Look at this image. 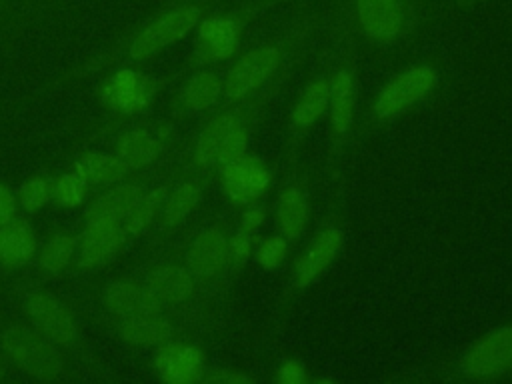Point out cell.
I'll return each mask as SVG.
<instances>
[{
  "mask_svg": "<svg viewBox=\"0 0 512 384\" xmlns=\"http://www.w3.org/2000/svg\"><path fill=\"white\" fill-rule=\"evenodd\" d=\"M314 14H308L304 18H298L290 28L284 30L278 38L266 40L248 52H244L226 72L222 84H224V98L226 102L234 104L240 102L254 92H258L262 86H266L276 72L280 70V64L284 62V56L290 48L302 42V38L314 28Z\"/></svg>",
  "mask_w": 512,
  "mask_h": 384,
  "instance_id": "1",
  "label": "cell"
},
{
  "mask_svg": "<svg viewBox=\"0 0 512 384\" xmlns=\"http://www.w3.org/2000/svg\"><path fill=\"white\" fill-rule=\"evenodd\" d=\"M284 0H244L242 6L230 12L206 14L196 26L194 58L200 64L228 60L236 54L246 22Z\"/></svg>",
  "mask_w": 512,
  "mask_h": 384,
  "instance_id": "2",
  "label": "cell"
},
{
  "mask_svg": "<svg viewBox=\"0 0 512 384\" xmlns=\"http://www.w3.org/2000/svg\"><path fill=\"white\" fill-rule=\"evenodd\" d=\"M214 0H176L158 16L148 20L130 42V56L144 60L162 48L182 40L208 14Z\"/></svg>",
  "mask_w": 512,
  "mask_h": 384,
  "instance_id": "3",
  "label": "cell"
},
{
  "mask_svg": "<svg viewBox=\"0 0 512 384\" xmlns=\"http://www.w3.org/2000/svg\"><path fill=\"white\" fill-rule=\"evenodd\" d=\"M438 86V72L430 64H414L392 76L376 94L372 114L378 120H394L428 98Z\"/></svg>",
  "mask_w": 512,
  "mask_h": 384,
  "instance_id": "4",
  "label": "cell"
},
{
  "mask_svg": "<svg viewBox=\"0 0 512 384\" xmlns=\"http://www.w3.org/2000/svg\"><path fill=\"white\" fill-rule=\"evenodd\" d=\"M2 348L24 372L38 380H54L62 368V356L54 342L38 328L14 324L2 334Z\"/></svg>",
  "mask_w": 512,
  "mask_h": 384,
  "instance_id": "5",
  "label": "cell"
},
{
  "mask_svg": "<svg viewBox=\"0 0 512 384\" xmlns=\"http://www.w3.org/2000/svg\"><path fill=\"white\" fill-rule=\"evenodd\" d=\"M350 16L366 40L390 44L408 30L414 8L410 0H352Z\"/></svg>",
  "mask_w": 512,
  "mask_h": 384,
  "instance_id": "6",
  "label": "cell"
},
{
  "mask_svg": "<svg viewBox=\"0 0 512 384\" xmlns=\"http://www.w3.org/2000/svg\"><path fill=\"white\" fill-rule=\"evenodd\" d=\"M460 368L466 376L488 380L512 372V324L480 334L462 354Z\"/></svg>",
  "mask_w": 512,
  "mask_h": 384,
  "instance_id": "7",
  "label": "cell"
},
{
  "mask_svg": "<svg viewBox=\"0 0 512 384\" xmlns=\"http://www.w3.org/2000/svg\"><path fill=\"white\" fill-rule=\"evenodd\" d=\"M274 174L256 154H246L236 162L220 166V184L224 194L236 204H254L272 188Z\"/></svg>",
  "mask_w": 512,
  "mask_h": 384,
  "instance_id": "8",
  "label": "cell"
},
{
  "mask_svg": "<svg viewBox=\"0 0 512 384\" xmlns=\"http://www.w3.org/2000/svg\"><path fill=\"white\" fill-rule=\"evenodd\" d=\"M342 246L344 232L338 226H326L316 232L292 266V286L298 290L312 286L334 264Z\"/></svg>",
  "mask_w": 512,
  "mask_h": 384,
  "instance_id": "9",
  "label": "cell"
},
{
  "mask_svg": "<svg viewBox=\"0 0 512 384\" xmlns=\"http://www.w3.org/2000/svg\"><path fill=\"white\" fill-rule=\"evenodd\" d=\"M154 370L168 384H192L204 378L206 358L198 346L164 342L154 354Z\"/></svg>",
  "mask_w": 512,
  "mask_h": 384,
  "instance_id": "10",
  "label": "cell"
},
{
  "mask_svg": "<svg viewBox=\"0 0 512 384\" xmlns=\"http://www.w3.org/2000/svg\"><path fill=\"white\" fill-rule=\"evenodd\" d=\"M154 94V80L136 70H118L102 88L104 102L122 114H136L144 110L154 100Z\"/></svg>",
  "mask_w": 512,
  "mask_h": 384,
  "instance_id": "11",
  "label": "cell"
},
{
  "mask_svg": "<svg viewBox=\"0 0 512 384\" xmlns=\"http://www.w3.org/2000/svg\"><path fill=\"white\" fill-rule=\"evenodd\" d=\"M26 314L34 326L54 344H70L76 336V324L64 304L46 292H36L26 300Z\"/></svg>",
  "mask_w": 512,
  "mask_h": 384,
  "instance_id": "12",
  "label": "cell"
},
{
  "mask_svg": "<svg viewBox=\"0 0 512 384\" xmlns=\"http://www.w3.org/2000/svg\"><path fill=\"white\" fill-rule=\"evenodd\" d=\"M328 120L332 136L342 140L354 124L356 112V80L354 74L342 66L328 76Z\"/></svg>",
  "mask_w": 512,
  "mask_h": 384,
  "instance_id": "13",
  "label": "cell"
},
{
  "mask_svg": "<svg viewBox=\"0 0 512 384\" xmlns=\"http://www.w3.org/2000/svg\"><path fill=\"white\" fill-rule=\"evenodd\" d=\"M328 110V76L312 78L296 98L288 118L290 142L296 144Z\"/></svg>",
  "mask_w": 512,
  "mask_h": 384,
  "instance_id": "14",
  "label": "cell"
},
{
  "mask_svg": "<svg viewBox=\"0 0 512 384\" xmlns=\"http://www.w3.org/2000/svg\"><path fill=\"white\" fill-rule=\"evenodd\" d=\"M276 230L288 240L296 242L304 238L310 224V200L300 184H288L280 190L274 202Z\"/></svg>",
  "mask_w": 512,
  "mask_h": 384,
  "instance_id": "15",
  "label": "cell"
},
{
  "mask_svg": "<svg viewBox=\"0 0 512 384\" xmlns=\"http://www.w3.org/2000/svg\"><path fill=\"white\" fill-rule=\"evenodd\" d=\"M186 260H188V270L194 276L210 278L218 274L230 262L228 236L216 226L202 230L190 244Z\"/></svg>",
  "mask_w": 512,
  "mask_h": 384,
  "instance_id": "16",
  "label": "cell"
},
{
  "mask_svg": "<svg viewBox=\"0 0 512 384\" xmlns=\"http://www.w3.org/2000/svg\"><path fill=\"white\" fill-rule=\"evenodd\" d=\"M120 222L112 220H86V230L80 244V266L90 268L106 262L116 254L124 240Z\"/></svg>",
  "mask_w": 512,
  "mask_h": 384,
  "instance_id": "17",
  "label": "cell"
},
{
  "mask_svg": "<svg viewBox=\"0 0 512 384\" xmlns=\"http://www.w3.org/2000/svg\"><path fill=\"white\" fill-rule=\"evenodd\" d=\"M104 302L108 310L122 318H138L160 312V300L148 290V286L144 288L122 280L106 286Z\"/></svg>",
  "mask_w": 512,
  "mask_h": 384,
  "instance_id": "18",
  "label": "cell"
},
{
  "mask_svg": "<svg viewBox=\"0 0 512 384\" xmlns=\"http://www.w3.org/2000/svg\"><path fill=\"white\" fill-rule=\"evenodd\" d=\"M36 252V234L24 220H8L0 226V262L10 268L26 264Z\"/></svg>",
  "mask_w": 512,
  "mask_h": 384,
  "instance_id": "19",
  "label": "cell"
},
{
  "mask_svg": "<svg viewBox=\"0 0 512 384\" xmlns=\"http://www.w3.org/2000/svg\"><path fill=\"white\" fill-rule=\"evenodd\" d=\"M242 122L240 114L236 110H230V112H222L218 114L216 118H212L206 128L200 132L198 136V142L194 146V162L200 166V168H208V166H214L216 164V158H218V150H220V144L222 140L226 138V134L238 124Z\"/></svg>",
  "mask_w": 512,
  "mask_h": 384,
  "instance_id": "20",
  "label": "cell"
},
{
  "mask_svg": "<svg viewBox=\"0 0 512 384\" xmlns=\"http://www.w3.org/2000/svg\"><path fill=\"white\" fill-rule=\"evenodd\" d=\"M148 290L160 302H184L194 290L192 272L182 266H162L152 272Z\"/></svg>",
  "mask_w": 512,
  "mask_h": 384,
  "instance_id": "21",
  "label": "cell"
},
{
  "mask_svg": "<svg viewBox=\"0 0 512 384\" xmlns=\"http://www.w3.org/2000/svg\"><path fill=\"white\" fill-rule=\"evenodd\" d=\"M142 196L136 184H122L102 194L86 212V220H112L122 222L136 200Z\"/></svg>",
  "mask_w": 512,
  "mask_h": 384,
  "instance_id": "22",
  "label": "cell"
},
{
  "mask_svg": "<svg viewBox=\"0 0 512 384\" xmlns=\"http://www.w3.org/2000/svg\"><path fill=\"white\" fill-rule=\"evenodd\" d=\"M222 90H224L222 78L216 72L202 70L188 80L180 100L186 110L202 112L212 108L218 102V98L222 96Z\"/></svg>",
  "mask_w": 512,
  "mask_h": 384,
  "instance_id": "23",
  "label": "cell"
},
{
  "mask_svg": "<svg viewBox=\"0 0 512 384\" xmlns=\"http://www.w3.org/2000/svg\"><path fill=\"white\" fill-rule=\"evenodd\" d=\"M120 336L138 346H152L164 344L172 336V326L158 314L138 316V318H124L120 326Z\"/></svg>",
  "mask_w": 512,
  "mask_h": 384,
  "instance_id": "24",
  "label": "cell"
},
{
  "mask_svg": "<svg viewBox=\"0 0 512 384\" xmlns=\"http://www.w3.org/2000/svg\"><path fill=\"white\" fill-rule=\"evenodd\" d=\"M128 166L112 154L90 152L76 162V172L92 184H114L128 174Z\"/></svg>",
  "mask_w": 512,
  "mask_h": 384,
  "instance_id": "25",
  "label": "cell"
},
{
  "mask_svg": "<svg viewBox=\"0 0 512 384\" xmlns=\"http://www.w3.org/2000/svg\"><path fill=\"white\" fill-rule=\"evenodd\" d=\"M160 140L146 130H130L118 142V158L128 168H142L160 154Z\"/></svg>",
  "mask_w": 512,
  "mask_h": 384,
  "instance_id": "26",
  "label": "cell"
},
{
  "mask_svg": "<svg viewBox=\"0 0 512 384\" xmlns=\"http://www.w3.org/2000/svg\"><path fill=\"white\" fill-rule=\"evenodd\" d=\"M198 200H200V188L196 184L182 182L180 186H176L164 202V210H162L164 224L174 226L182 222L196 208Z\"/></svg>",
  "mask_w": 512,
  "mask_h": 384,
  "instance_id": "27",
  "label": "cell"
},
{
  "mask_svg": "<svg viewBox=\"0 0 512 384\" xmlns=\"http://www.w3.org/2000/svg\"><path fill=\"white\" fill-rule=\"evenodd\" d=\"M288 254H290V242L280 232H276L268 236H258L252 258L262 270L272 272L286 262Z\"/></svg>",
  "mask_w": 512,
  "mask_h": 384,
  "instance_id": "28",
  "label": "cell"
},
{
  "mask_svg": "<svg viewBox=\"0 0 512 384\" xmlns=\"http://www.w3.org/2000/svg\"><path fill=\"white\" fill-rule=\"evenodd\" d=\"M160 200H162V190H152L148 194H142L136 200V204L130 208L126 218L122 220L124 234H138L140 230H144L156 216Z\"/></svg>",
  "mask_w": 512,
  "mask_h": 384,
  "instance_id": "29",
  "label": "cell"
},
{
  "mask_svg": "<svg viewBox=\"0 0 512 384\" xmlns=\"http://www.w3.org/2000/svg\"><path fill=\"white\" fill-rule=\"evenodd\" d=\"M76 250V238L68 234H56L50 238V242L44 246L40 254V266L46 272H60L64 270Z\"/></svg>",
  "mask_w": 512,
  "mask_h": 384,
  "instance_id": "30",
  "label": "cell"
},
{
  "mask_svg": "<svg viewBox=\"0 0 512 384\" xmlns=\"http://www.w3.org/2000/svg\"><path fill=\"white\" fill-rule=\"evenodd\" d=\"M86 188H88V182L78 172L64 174L52 186V198L64 208H74L84 202Z\"/></svg>",
  "mask_w": 512,
  "mask_h": 384,
  "instance_id": "31",
  "label": "cell"
},
{
  "mask_svg": "<svg viewBox=\"0 0 512 384\" xmlns=\"http://www.w3.org/2000/svg\"><path fill=\"white\" fill-rule=\"evenodd\" d=\"M248 140H250V132H248V126L242 122H238L228 134L226 138L222 140L220 144V150H218V158H216V164L218 166H226L230 162H236L240 160L242 156L248 154Z\"/></svg>",
  "mask_w": 512,
  "mask_h": 384,
  "instance_id": "32",
  "label": "cell"
},
{
  "mask_svg": "<svg viewBox=\"0 0 512 384\" xmlns=\"http://www.w3.org/2000/svg\"><path fill=\"white\" fill-rule=\"evenodd\" d=\"M50 196H52V188L42 178H30L18 190V202L28 212H38L48 202Z\"/></svg>",
  "mask_w": 512,
  "mask_h": 384,
  "instance_id": "33",
  "label": "cell"
},
{
  "mask_svg": "<svg viewBox=\"0 0 512 384\" xmlns=\"http://www.w3.org/2000/svg\"><path fill=\"white\" fill-rule=\"evenodd\" d=\"M310 380L308 368L298 358H284L274 372V382L278 384H306Z\"/></svg>",
  "mask_w": 512,
  "mask_h": 384,
  "instance_id": "34",
  "label": "cell"
},
{
  "mask_svg": "<svg viewBox=\"0 0 512 384\" xmlns=\"http://www.w3.org/2000/svg\"><path fill=\"white\" fill-rule=\"evenodd\" d=\"M256 240H258V236H250V234H246V232H242V230H236V232L228 238L230 262H234V264H244L248 258H252Z\"/></svg>",
  "mask_w": 512,
  "mask_h": 384,
  "instance_id": "35",
  "label": "cell"
},
{
  "mask_svg": "<svg viewBox=\"0 0 512 384\" xmlns=\"http://www.w3.org/2000/svg\"><path fill=\"white\" fill-rule=\"evenodd\" d=\"M266 222V208L258 202L254 204H246V208L240 214V222H238V230L250 234V236H260V228Z\"/></svg>",
  "mask_w": 512,
  "mask_h": 384,
  "instance_id": "36",
  "label": "cell"
},
{
  "mask_svg": "<svg viewBox=\"0 0 512 384\" xmlns=\"http://www.w3.org/2000/svg\"><path fill=\"white\" fill-rule=\"evenodd\" d=\"M206 382H216V384H246L250 382L252 378L244 372H238V370H228V368H218V370H210V372H204V378Z\"/></svg>",
  "mask_w": 512,
  "mask_h": 384,
  "instance_id": "37",
  "label": "cell"
},
{
  "mask_svg": "<svg viewBox=\"0 0 512 384\" xmlns=\"http://www.w3.org/2000/svg\"><path fill=\"white\" fill-rule=\"evenodd\" d=\"M14 214H16V200L12 192L0 184V226L12 220Z\"/></svg>",
  "mask_w": 512,
  "mask_h": 384,
  "instance_id": "38",
  "label": "cell"
},
{
  "mask_svg": "<svg viewBox=\"0 0 512 384\" xmlns=\"http://www.w3.org/2000/svg\"><path fill=\"white\" fill-rule=\"evenodd\" d=\"M4 372H6V368H4V362H2V358H0V378L4 376Z\"/></svg>",
  "mask_w": 512,
  "mask_h": 384,
  "instance_id": "39",
  "label": "cell"
}]
</instances>
